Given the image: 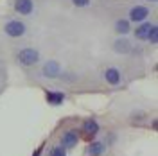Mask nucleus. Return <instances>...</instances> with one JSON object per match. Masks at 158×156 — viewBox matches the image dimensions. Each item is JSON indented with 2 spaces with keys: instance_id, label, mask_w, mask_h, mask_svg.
<instances>
[{
  "instance_id": "0eeeda50",
  "label": "nucleus",
  "mask_w": 158,
  "mask_h": 156,
  "mask_svg": "<svg viewBox=\"0 0 158 156\" xmlns=\"http://www.w3.org/2000/svg\"><path fill=\"white\" fill-rule=\"evenodd\" d=\"M104 79H106V83L111 84V86H117L120 84V81H122V76H120V70L115 68V67H110V68L104 70Z\"/></svg>"
},
{
  "instance_id": "39448f33",
  "label": "nucleus",
  "mask_w": 158,
  "mask_h": 156,
  "mask_svg": "<svg viewBox=\"0 0 158 156\" xmlns=\"http://www.w3.org/2000/svg\"><path fill=\"white\" fill-rule=\"evenodd\" d=\"M149 16V9L146 6H135L129 11V20L131 22H144Z\"/></svg>"
},
{
  "instance_id": "423d86ee",
  "label": "nucleus",
  "mask_w": 158,
  "mask_h": 156,
  "mask_svg": "<svg viewBox=\"0 0 158 156\" xmlns=\"http://www.w3.org/2000/svg\"><path fill=\"white\" fill-rule=\"evenodd\" d=\"M15 11H16L18 14L29 16L31 13L34 11V2H32V0H16V2H15Z\"/></svg>"
},
{
  "instance_id": "f257e3e1",
  "label": "nucleus",
  "mask_w": 158,
  "mask_h": 156,
  "mask_svg": "<svg viewBox=\"0 0 158 156\" xmlns=\"http://www.w3.org/2000/svg\"><path fill=\"white\" fill-rule=\"evenodd\" d=\"M16 59H18V63L22 67H34L40 61V52L36 49L25 47V49H22L18 54H16Z\"/></svg>"
},
{
  "instance_id": "dca6fc26",
  "label": "nucleus",
  "mask_w": 158,
  "mask_h": 156,
  "mask_svg": "<svg viewBox=\"0 0 158 156\" xmlns=\"http://www.w3.org/2000/svg\"><path fill=\"white\" fill-rule=\"evenodd\" d=\"M72 4L77 7H86V6H90V0H72Z\"/></svg>"
},
{
  "instance_id": "9d476101",
  "label": "nucleus",
  "mask_w": 158,
  "mask_h": 156,
  "mask_svg": "<svg viewBox=\"0 0 158 156\" xmlns=\"http://www.w3.org/2000/svg\"><path fill=\"white\" fill-rule=\"evenodd\" d=\"M77 142H79V137L76 131H67L63 135V138H61V146L65 147V149H74V147L77 146Z\"/></svg>"
},
{
  "instance_id": "9b49d317",
  "label": "nucleus",
  "mask_w": 158,
  "mask_h": 156,
  "mask_svg": "<svg viewBox=\"0 0 158 156\" xmlns=\"http://www.w3.org/2000/svg\"><path fill=\"white\" fill-rule=\"evenodd\" d=\"M45 101L50 106H59L65 101V93H61V92H45Z\"/></svg>"
},
{
  "instance_id": "1a4fd4ad",
  "label": "nucleus",
  "mask_w": 158,
  "mask_h": 156,
  "mask_svg": "<svg viewBox=\"0 0 158 156\" xmlns=\"http://www.w3.org/2000/svg\"><path fill=\"white\" fill-rule=\"evenodd\" d=\"M113 50L118 52V54H129V52L133 50V43H131L129 39H124V38L115 39V41H113Z\"/></svg>"
},
{
  "instance_id": "4468645a",
  "label": "nucleus",
  "mask_w": 158,
  "mask_h": 156,
  "mask_svg": "<svg viewBox=\"0 0 158 156\" xmlns=\"http://www.w3.org/2000/svg\"><path fill=\"white\" fill-rule=\"evenodd\" d=\"M49 156H67V149L63 146H56L50 149V154Z\"/></svg>"
},
{
  "instance_id": "f8f14e48",
  "label": "nucleus",
  "mask_w": 158,
  "mask_h": 156,
  "mask_svg": "<svg viewBox=\"0 0 158 156\" xmlns=\"http://www.w3.org/2000/svg\"><path fill=\"white\" fill-rule=\"evenodd\" d=\"M106 151V146H104V142H92L86 149V154L88 156H102V153Z\"/></svg>"
},
{
  "instance_id": "6e6552de",
  "label": "nucleus",
  "mask_w": 158,
  "mask_h": 156,
  "mask_svg": "<svg viewBox=\"0 0 158 156\" xmlns=\"http://www.w3.org/2000/svg\"><path fill=\"white\" fill-rule=\"evenodd\" d=\"M99 129H101V127H99L97 122H95L94 118H88V120L83 124V135H85L86 140H92V138L99 133Z\"/></svg>"
},
{
  "instance_id": "f03ea898",
  "label": "nucleus",
  "mask_w": 158,
  "mask_h": 156,
  "mask_svg": "<svg viewBox=\"0 0 158 156\" xmlns=\"http://www.w3.org/2000/svg\"><path fill=\"white\" fill-rule=\"evenodd\" d=\"M4 31H6V34L11 36V38H20V36H23L25 34V23L23 22H20V20H9L6 25H4Z\"/></svg>"
},
{
  "instance_id": "2eb2a0df",
  "label": "nucleus",
  "mask_w": 158,
  "mask_h": 156,
  "mask_svg": "<svg viewBox=\"0 0 158 156\" xmlns=\"http://www.w3.org/2000/svg\"><path fill=\"white\" fill-rule=\"evenodd\" d=\"M149 43H151V45H156L158 43V27L151 32V36H149Z\"/></svg>"
},
{
  "instance_id": "7ed1b4c3",
  "label": "nucleus",
  "mask_w": 158,
  "mask_h": 156,
  "mask_svg": "<svg viewBox=\"0 0 158 156\" xmlns=\"http://www.w3.org/2000/svg\"><path fill=\"white\" fill-rule=\"evenodd\" d=\"M59 74H61V67H59L58 61H54V59L47 61L43 65V68H41V76L47 79H56V77H59Z\"/></svg>"
},
{
  "instance_id": "20e7f679",
  "label": "nucleus",
  "mask_w": 158,
  "mask_h": 156,
  "mask_svg": "<svg viewBox=\"0 0 158 156\" xmlns=\"http://www.w3.org/2000/svg\"><path fill=\"white\" fill-rule=\"evenodd\" d=\"M155 29H156L155 23H149V22L140 23L137 29H135V38L140 39V41H149V36H151V32H153Z\"/></svg>"
},
{
  "instance_id": "f3484780",
  "label": "nucleus",
  "mask_w": 158,
  "mask_h": 156,
  "mask_svg": "<svg viewBox=\"0 0 158 156\" xmlns=\"http://www.w3.org/2000/svg\"><path fill=\"white\" fill-rule=\"evenodd\" d=\"M41 151H43V147H38V149L34 151V154H32V156H41Z\"/></svg>"
},
{
  "instance_id": "a211bd4d",
  "label": "nucleus",
  "mask_w": 158,
  "mask_h": 156,
  "mask_svg": "<svg viewBox=\"0 0 158 156\" xmlns=\"http://www.w3.org/2000/svg\"><path fill=\"white\" fill-rule=\"evenodd\" d=\"M148 2H156V0H148Z\"/></svg>"
},
{
  "instance_id": "ddd939ff",
  "label": "nucleus",
  "mask_w": 158,
  "mask_h": 156,
  "mask_svg": "<svg viewBox=\"0 0 158 156\" xmlns=\"http://www.w3.org/2000/svg\"><path fill=\"white\" fill-rule=\"evenodd\" d=\"M129 31H131L129 20H117L115 22V32H118V34H128Z\"/></svg>"
}]
</instances>
